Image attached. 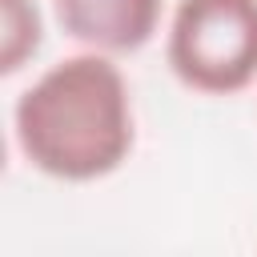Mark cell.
<instances>
[{
	"instance_id": "cell-2",
	"label": "cell",
	"mask_w": 257,
	"mask_h": 257,
	"mask_svg": "<svg viewBox=\"0 0 257 257\" xmlns=\"http://www.w3.org/2000/svg\"><path fill=\"white\" fill-rule=\"evenodd\" d=\"M169 72L197 96H237L257 80V0H177L165 24Z\"/></svg>"
},
{
	"instance_id": "cell-4",
	"label": "cell",
	"mask_w": 257,
	"mask_h": 257,
	"mask_svg": "<svg viewBox=\"0 0 257 257\" xmlns=\"http://www.w3.org/2000/svg\"><path fill=\"white\" fill-rule=\"evenodd\" d=\"M44 44V16L36 0H0V72L16 76Z\"/></svg>"
},
{
	"instance_id": "cell-3",
	"label": "cell",
	"mask_w": 257,
	"mask_h": 257,
	"mask_svg": "<svg viewBox=\"0 0 257 257\" xmlns=\"http://www.w3.org/2000/svg\"><path fill=\"white\" fill-rule=\"evenodd\" d=\"M52 16L80 48L133 56L161 32L165 0H52Z\"/></svg>"
},
{
	"instance_id": "cell-1",
	"label": "cell",
	"mask_w": 257,
	"mask_h": 257,
	"mask_svg": "<svg viewBox=\"0 0 257 257\" xmlns=\"http://www.w3.org/2000/svg\"><path fill=\"white\" fill-rule=\"evenodd\" d=\"M12 141L52 181L112 177L137 145L133 92L116 56L84 48L48 64L12 104Z\"/></svg>"
}]
</instances>
